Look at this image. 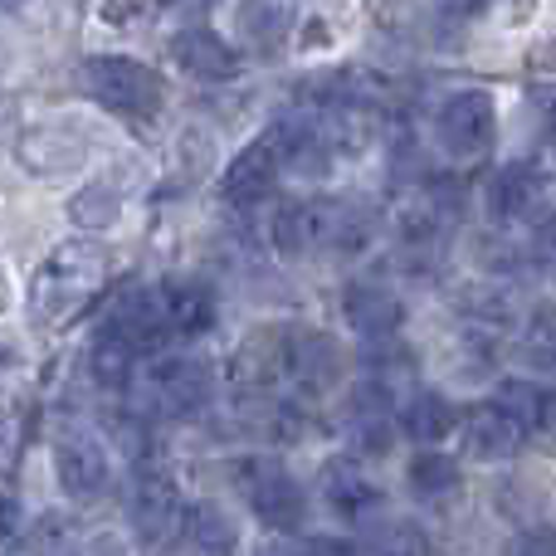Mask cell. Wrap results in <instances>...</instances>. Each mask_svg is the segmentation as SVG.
Masks as SVG:
<instances>
[{"label": "cell", "mask_w": 556, "mask_h": 556, "mask_svg": "<svg viewBox=\"0 0 556 556\" xmlns=\"http://www.w3.org/2000/svg\"><path fill=\"white\" fill-rule=\"evenodd\" d=\"M181 538L195 556H230L240 547V532H235L230 513H220L215 503H191L181 513Z\"/></svg>", "instance_id": "d6986e66"}, {"label": "cell", "mask_w": 556, "mask_h": 556, "mask_svg": "<svg viewBox=\"0 0 556 556\" xmlns=\"http://www.w3.org/2000/svg\"><path fill=\"white\" fill-rule=\"evenodd\" d=\"M323 498H327V508L346 522H366L376 508H381V489H376L356 464H327L323 469Z\"/></svg>", "instance_id": "ac0fdd59"}, {"label": "cell", "mask_w": 556, "mask_h": 556, "mask_svg": "<svg viewBox=\"0 0 556 556\" xmlns=\"http://www.w3.org/2000/svg\"><path fill=\"white\" fill-rule=\"evenodd\" d=\"M342 376V356L323 332H293L288 327V352H283V381L298 386L303 395H323Z\"/></svg>", "instance_id": "7c38bea8"}, {"label": "cell", "mask_w": 556, "mask_h": 556, "mask_svg": "<svg viewBox=\"0 0 556 556\" xmlns=\"http://www.w3.org/2000/svg\"><path fill=\"white\" fill-rule=\"evenodd\" d=\"M215 395V371L201 362V356H156L142 371V391L137 401L152 415H166V420H191L211 405Z\"/></svg>", "instance_id": "277c9868"}, {"label": "cell", "mask_w": 556, "mask_h": 556, "mask_svg": "<svg viewBox=\"0 0 556 556\" xmlns=\"http://www.w3.org/2000/svg\"><path fill=\"white\" fill-rule=\"evenodd\" d=\"M405 483H410L415 498H444V493L459 489V459L444 450H425L405 464Z\"/></svg>", "instance_id": "7402d4cb"}, {"label": "cell", "mask_w": 556, "mask_h": 556, "mask_svg": "<svg viewBox=\"0 0 556 556\" xmlns=\"http://www.w3.org/2000/svg\"><path fill=\"white\" fill-rule=\"evenodd\" d=\"M117 215H123V195L103 181L84 186V191L68 201V220H74L78 230H108V225H117Z\"/></svg>", "instance_id": "cb8c5ba5"}, {"label": "cell", "mask_w": 556, "mask_h": 556, "mask_svg": "<svg viewBox=\"0 0 556 556\" xmlns=\"http://www.w3.org/2000/svg\"><path fill=\"white\" fill-rule=\"evenodd\" d=\"M103 278H108V254L98 244L68 240L59 250H49L45 264L29 278V303H35V313L45 323H64L103 288Z\"/></svg>", "instance_id": "7a4b0ae2"}, {"label": "cell", "mask_w": 556, "mask_h": 556, "mask_svg": "<svg viewBox=\"0 0 556 556\" xmlns=\"http://www.w3.org/2000/svg\"><path fill=\"white\" fill-rule=\"evenodd\" d=\"M172 59L186 68V74L205 78V84H225V78H235L244 68V59L235 54L230 39H220L215 29H205V25L181 29V35L172 39Z\"/></svg>", "instance_id": "5bb4252c"}, {"label": "cell", "mask_w": 556, "mask_h": 556, "mask_svg": "<svg viewBox=\"0 0 556 556\" xmlns=\"http://www.w3.org/2000/svg\"><path fill=\"white\" fill-rule=\"evenodd\" d=\"M342 313H346V323H352L362 337H371V342H376V337H395V327L405 323L401 298H395L386 283H371V278H356V283H346Z\"/></svg>", "instance_id": "2e32d148"}, {"label": "cell", "mask_w": 556, "mask_h": 556, "mask_svg": "<svg viewBox=\"0 0 556 556\" xmlns=\"http://www.w3.org/2000/svg\"><path fill=\"white\" fill-rule=\"evenodd\" d=\"M278 176H283V156H278V142H274V137L264 132L260 142H250L230 166H225L220 195H225L230 205H260L264 195H269L274 186H278Z\"/></svg>", "instance_id": "8fae6325"}, {"label": "cell", "mask_w": 556, "mask_h": 556, "mask_svg": "<svg viewBox=\"0 0 556 556\" xmlns=\"http://www.w3.org/2000/svg\"><path fill=\"white\" fill-rule=\"evenodd\" d=\"M84 137L74 127H35V132L20 137V162L29 166L35 176H59V172H74L84 162Z\"/></svg>", "instance_id": "e0dca14e"}, {"label": "cell", "mask_w": 556, "mask_h": 556, "mask_svg": "<svg viewBox=\"0 0 556 556\" xmlns=\"http://www.w3.org/2000/svg\"><path fill=\"white\" fill-rule=\"evenodd\" d=\"M547 250H552V254H556V220H552V225H547Z\"/></svg>", "instance_id": "f546056e"}, {"label": "cell", "mask_w": 556, "mask_h": 556, "mask_svg": "<svg viewBox=\"0 0 556 556\" xmlns=\"http://www.w3.org/2000/svg\"><path fill=\"white\" fill-rule=\"evenodd\" d=\"M376 240V220L371 211L352 201H327V195H313V201H288L283 211L274 215V244L288 260H303V254H366Z\"/></svg>", "instance_id": "6da1fadb"}, {"label": "cell", "mask_w": 556, "mask_h": 556, "mask_svg": "<svg viewBox=\"0 0 556 556\" xmlns=\"http://www.w3.org/2000/svg\"><path fill=\"white\" fill-rule=\"evenodd\" d=\"M15 538H20V503L10 493H0V547H10Z\"/></svg>", "instance_id": "4316f807"}, {"label": "cell", "mask_w": 556, "mask_h": 556, "mask_svg": "<svg viewBox=\"0 0 556 556\" xmlns=\"http://www.w3.org/2000/svg\"><path fill=\"white\" fill-rule=\"evenodd\" d=\"M98 332L117 337V342L132 346L137 356H152L162 342H172L156 288H132V293H123L113 307H108V317H103V327H98Z\"/></svg>", "instance_id": "ba28073f"}, {"label": "cell", "mask_w": 556, "mask_h": 556, "mask_svg": "<svg viewBox=\"0 0 556 556\" xmlns=\"http://www.w3.org/2000/svg\"><path fill=\"white\" fill-rule=\"evenodd\" d=\"M459 430H464V454H469V459L503 464V459H513V454H518L522 430H528V425H522L508 405L483 401V405H473V410H464Z\"/></svg>", "instance_id": "30bf717a"}, {"label": "cell", "mask_w": 556, "mask_h": 556, "mask_svg": "<svg viewBox=\"0 0 556 556\" xmlns=\"http://www.w3.org/2000/svg\"><path fill=\"white\" fill-rule=\"evenodd\" d=\"M147 10H172V5H181V0H142Z\"/></svg>", "instance_id": "f1b7e54d"}, {"label": "cell", "mask_w": 556, "mask_h": 556, "mask_svg": "<svg viewBox=\"0 0 556 556\" xmlns=\"http://www.w3.org/2000/svg\"><path fill=\"white\" fill-rule=\"evenodd\" d=\"M362 556H430V538L405 518H386L366 532Z\"/></svg>", "instance_id": "603a6c76"}, {"label": "cell", "mask_w": 556, "mask_h": 556, "mask_svg": "<svg viewBox=\"0 0 556 556\" xmlns=\"http://www.w3.org/2000/svg\"><path fill=\"white\" fill-rule=\"evenodd\" d=\"M0 366H5V346H0Z\"/></svg>", "instance_id": "4dcf8cb0"}, {"label": "cell", "mask_w": 556, "mask_h": 556, "mask_svg": "<svg viewBox=\"0 0 556 556\" xmlns=\"http://www.w3.org/2000/svg\"><path fill=\"white\" fill-rule=\"evenodd\" d=\"M395 420L415 444H440L454 430V405L440 391H410L401 401V410H395Z\"/></svg>", "instance_id": "ffe728a7"}, {"label": "cell", "mask_w": 556, "mask_h": 556, "mask_svg": "<svg viewBox=\"0 0 556 556\" xmlns=\"http://www.w3.org/2000/svg\"><path fill=\"white\" fill-rule=\"evenodd\" d=\"M156 298H162L166 332L181 337V342L205 337L215 327V317H220L211 283H201V278H166V283H156Z\"/></svg>", "instance_id": "4fadbf2b"}, {"label": "cell", "mask_w": 556, "mask_h": 556, "mask_svg": "<svg viewBox=\"0 0 556 556\" xmlns=\"http://www.w3.org/2000/svg\"><path fill=\"white\" fill-rule=\"evenodd\" d=\"M181 498L176 483L162 469H137V489H132V528L147 542H162L172 528H181Z\"/></svg>", "instance_id": "9a60e30c"}, {"label": "cell", "mask_w": 556, "mask_h": 556, "mask_svg": "<svg viewBox=\"0 0 556 556\" xmlns=\"http://www.w3.org/2000/svg\"><path fill=\"white\" fill-rule=\"evenodd\" d=\"M137 362H142V356H137L132 346H123L117 337H108V332H98L93 346H88V376H93L103 391H127L132 376H137Z\"/></svg>", "instance_id": "44dd1931"}, {"label": "cell", "mask_w": 556, "mask_h": 556, "mask_svg": "<svg viewBox=\"0 0 556 556\" xmlns=\"http://www.w3.org/2000/svg\"><path fill=\"white\" fill-rule=\"evenodd\" d=\"M513 556H556V528H552V522L528 528L518 538V547H513Z\"/></svg>", "instance_id": "484cf974"}, {"label": "cell", "mask_w": 556, "mask_h": 556, "mask_svg": "<svg viewBox=\"0 0 556 556\" xmlns=\"http://www.w3.org/2000/svg\"><path fill=\"white\" fill-rule=\"evenodd\" d=\"M84 93L93 98V103L113 108V113L142 117V113H156V108H162V78H156L147 64H137V59L98 54L84 64Z\"/></svg>", "instance_id": "5b68a950"}, {"label": "cell", "mask_w": 556, "mask_h": 556, "mask_svg": "<svg viewBox=\"0 0 556 556\" xmlns=\"http://www.w3.org/2000/svg\"><path fill=\"white\" fill-rule=\"evenodd\" d=\"M240 498L250 503V513L269 532H298L307 518V493L298 489V479L269 454H240L230 469Z\"/></svg>", "instance_id": "3957f363"}, {"label": "cell", "mask_w": 556, "mask_h": 556, "mask_svg": "<svg viewBox=\"0 0 556 556\" xmlns=\"http://www.w3.org/2000/svg\"><path fill=\"white\" fill-rule=\"evenodd\" d=\"M552 181L538 162H513L489 181V215L498 225H532L547 215Z\"/></svg>", "instance_id": "52a82bcc"}, {"label": "cell", "mask_w": 556, "mask_h": 556, "mask_svg": "<svg viewBox=\"0 0 556 556\" xmlns=\"http://www.w3.org/2000/svg\"><path fill=\"white\" fill-rule=\"evenodd\" d=\"M244 25H250V39H260V45H274V39L288 29V5H283V0H260V5H250Z\"/></svg>", "instance_id": "d4e9b609"}, {"label": "cell", "mask_w": 556, "mask_h": 556, "mask_svg": "<svg viewBox=\"0 0 556 556\" xmlns=\"http://www.w3.org/2000/svg\"><path fill=\"white\" fill-rule=\"evenodd\" d=\"M5 5H10V0H0V10H5Z\"/></svg>", "instance_id": "1f68e13d"}, {"label": "cell", "mask_w": 556, "mask_h": 556, "mask_svg": "<svg viewBox=\"0 0 556 556\" xmlns=\"http://www.w3.org/2000/svg\"><path fill=\"white\" fill-rule=\"evenodd\" d=\"M434 137H440V147L450 156H459V162L483 156L493 147V137H498V103H493V93H483V88H459V93H450L434 108Z\"/></svg>", "instance_id": "8992f818"}, {"label": "cell", "mask_w": 556, "mask_h": 556, "mask_svg": "<svg viewBox=\"0 0 556 556\" xmlns=\"http://www.w3.org/2000/svg\"><path fill=\"white\" fill-rule=\"evenodd\" d=\"M54 479L68 498L93 503V498H103L108 483H113V459H108V450L93 434H68L54 450Z\"/></svg>", "instance_id": "9c48e42d"}, {"label": "cell", "mask_w": 556, "mask_h": 556, "mask_svg": "<svg viewBox=\"0 0 556 556\" xmlns=\"http://www.w3.org/2000/svg\"><path fill=\"white\" fill-rule=\"evenodd\" d=\"M538 430H547V434H556V391H542V401H538Z\"/></svg>", "instance_id": "83f0119b"}]
</instances>
